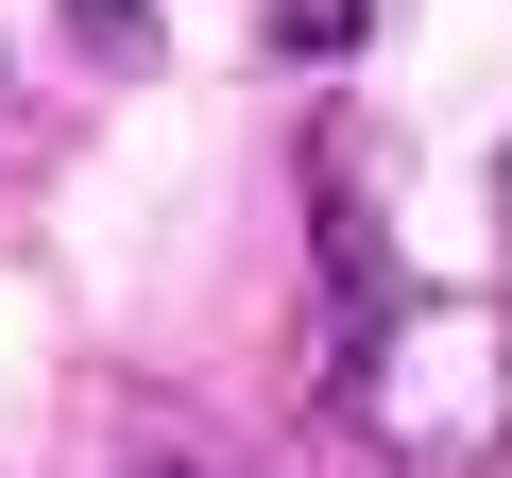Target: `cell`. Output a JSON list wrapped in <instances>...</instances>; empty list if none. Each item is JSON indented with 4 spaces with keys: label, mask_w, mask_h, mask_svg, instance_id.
Listing matches in <instances>:
<instances>
[{
    "label": "cell",
    "mask_w": 512,
    "mask_h": 478,
    "mask_svg": "<svg viewBox=\"0 0 512 478\" xmlns=\"http://www.w3.org/2000/svg\"><path fill=\"white\" fill-rule=\"evenodd\" d=\"M495 222H512V154H495Z\"/></svg>",
    "instance_id": "277c9868"
},
{
    "label": "cell",
    "mask_w": 512,
    "mask_h": 478,
    "mask_svg": "<svg viewBox=\"0 0 512 478\" xmlns=\"http://www.w3.org/2000/svg\"><path fill=\"white\" fill-rule=\"evenodd\" d=\"M69 52L86 69H154V0H69Z\"/></svg>",
    "instance_id": "3957f363"
},
{
    "label": "cell",
    "mask_w": 512,
    "mask_h": 478,
    "mask_svg": "<svg viewBox=\"0 0 512 478\" xmlns=\"http://www.w3.org/2000/svg\"><path fill=\"white\" fill-rule=\"evenodd\" d=\"M359 171H376V154L325 120V137H308V257H325V291H342V308H393V222H376V188H359Z\"/></svg>",
    "instance_id": "6da1fadb"
},
{
    "label": "cell",
    "mask_w": 512,
    "mask_h": 478,
    "mask_svg": "<svg viewBox=\"0 0 512 478\" xmlns=\"http://www.w3.org/2000/svg\"><path fill=\"white\" fill-rule=\"evenodd\" d=\"M256 18H274V52H291V69H342V52L376 35V0H256Z\"/></svg>",
    "instance_id": "7a4b0ae2"
}]
</instances>
